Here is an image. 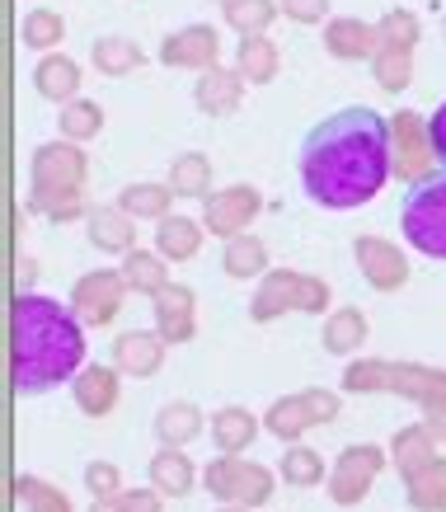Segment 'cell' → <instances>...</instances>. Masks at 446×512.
Here are the masks:
<instances>
[{
    "label": "cell",
    "mask_w": 446,
    "mask_h": 512,
    "mask_svg": "<svg viewBox=\"0 0 446 512\" xmlns=\"http://www.w3.org/2000/svg\"><path fill=\"white\" fill-rule=\"evenodd\" d=\"M10 353H15V367H10L15 395H47L85 372V325L71 306L52 296H15Z\"/></svg>",
    "instance_id": "7a4b0ae2"
},
{
    "label": "cell",
    "mask_w": 446,
    "mask_h": 512,
    "mask_svg": "<svg viewBox=\"0 0 446 512\" xmlns=\"http://www.w3.org/2000/svg\"><path fill=\"white\" fill-rule=\"evenodd\" d=\"M442 38H446V15H442Z\"/></svg>",
    "instance_id": "11a10c76"
},
{
    "label": "cell",
    "mask_w": 446,
    "mask_h": 512,
    "mask_svg": "<svg viewBox=\"0 0 446 512\" xmlns=\"http://www.w3.org/2000/svg\"><path fill=\"white\" fill-rule=\"evenodd\" d=\"M123 282H127V292H137V296H160L165 287H170V268H165V259L155 254V249H132L123 259Z\"/></svg>",
    "instance_id": "4316f807"
},
{
    "label": "cell",
    "mask_w": 446,
    "mask_h": 512,
    "mask_svg": "<svg viewBox=\"0 0 446 512\" xmlns=\"http://www.w3.org/2000/svg\"><path fill=\"white\" fill-rule=\"evenodd\" d=\"M85 226H90V245L99 254H123L127 259L137 249V221L127 217L123 207H94Z\"/></svg>",
    "instance_id": "ac0fdd59"
},
{
    "label": "cell",
    "mask_w": 446,
    "mask_h": 512,
    "mask_svg": "<svg viewBox=\"0 0 446 512\" xmlns=\"http://www.w3.org/2000/svg\"><path fill=\"white\" fill-rule=\"evenodd\" d=\"M19 296H29L33 292V282H38V264H33V259H19Z\"/></svg>",
    "instance_id": "681fc988"
},
{
    "label": "cell",
    "mask_w": 446,
    "mask_h": 512,
    "mask_svg": "<svg viewBox=\"0 0 446 512\" xmlns=\"http://www.w3.org/2000/svg\"><path fill=\"white\" fill-rule=\"evenodd\" d=\"M202 409L193 400H170L160 404V414H155V437H160V447H174L184 451L193 437H202Z\"/></svg>",
    "instance_id": "7402d4cb"
},
{
    "label": "cell",
    "mask_w": 446,
    "mask_h": 512,
    "mask_svg": "<svg viewBox=\"0 0 446 512\" xmlns=\"http://www.w3.org/2000/svg\"><path fill=\"white\" fill-rule=\"evenodd\" d=\"M343 390H348V395H376V390H390V362H385V357H357V362H348Z\"/></svg>",
    "instance_id": "60d3db41"
},
{
    "label": "cell",
    "mask_w": 446,
    "mask_h": 512,
    "mask_svg": "<svg viewBox=\"0 0 446 512\" xmlns=\"http://www.w3.org/2000/svg\"><path fill=\"white\" fill-rule=\"evenodd\" d=\"M90 62L99 76H132V71H141L146 66V52H141L132 38H99V43L90 47Z\"/></svg>",
    "instance_id": "1f68e13d"
},
{
    "label": "cell",
    "mask_w": 446,
    "mask_h": 512,
    "mask_svg": "<svg viewBox=\"0 0 446 512\" xmlns=\"http://www.w3.org/2000/svg\"><path fill=\"white\" fill-rule=\"evenodd\" d=\"M202 226L193 217H165L155 226V254L165 259V264H188L193 254L202 249Z\"/></svg>",
    "instance_id": "d4e9b609"
},
{
    "label": "cell",
    "mask_w": 446,
    "mask_h": 512,
    "mask_svg": "<svg viewBox=\"0 0 446 512\" xmlns=\"http://www.w3.org/2000/svg\"><path fill=\"white\" fill-rule=\"evenodd\" d=\"M118 508L123 512H160L165 508V494H155V489H123V494H118Z\"/></svg>",
    "instance_id": "7dc6e473"
},
{
    "label": "cell",
    "mask_w": 446,
    "mask_h": 512,
    "mask_svg": "<svg viewBox=\"0 0 446 512\" xmlns=\"http://www.w3.org/2000/svg\"><path fill=\"white\" fill-rule=\"evenodd\" d=\"M277 475H282V484H292V489H315V484H329L324 456H320L315 447H306V442H296V447H287V456H282V466H277Z\"/></svg>",
    "instance_id": "d6a6232c"
},
{
    "label": "cell",
    "mask_w": 446,
    "mask_h": 512,
    "mask_svg": "<svg viewBox=\"0 0 446 512\" xmlns=\"http://www.w3.org/2000/svg\"><path fill=\"white\" fill-rule=\"evenodd\" d=\"M85 174H90V160L76 141H43L29 160V207L43 212L47 221L90 217L94 207H85Z\"/></svg>",
    "instance_id": "3957f363"
},
{
    "label": "cell",
    "mask_w": 446,
    "mask_h": 512,
    "mask_svg": "<svg viewBox=\"0 0 446 512\" xmlns=\"http://www.w3.org/2000/svg\"><path fill=\"white\" fill-rule=\"evenodd\" d=\"M212 5H221V10H231V5H235V0H212Z\"/></svg>",
    "instance_id": "f5cc1de1"
},
{
    "label": "cell",
    "mask_w": 446,
    "mask_h": 512,
    "mask_svg": "<svg viewBox=\"0 0 446 512\" xmlns=\"http://www.w3.org/2000/svg\"><path fill=\"white\" fill-rule=\"evenodd\" d=\"M170 202H174V188L170 184H127L118 193V207H123L132 221H160L170 217Z\"/></svg>",
    "instance_id": "f1b7e54d"
},
{
    "label": "cell",
    "mask_w": 446,
    "mask_h": 512,
    "mask_svg": "<svg viewBox=\"0 0 446 512\" xmlns=\"http://www.w3.org/2000/svg\"><path fill=\"white\" fill-rule=\"evenodd\" d=\"M277 5L296 24H324V15H329V0H277Z\"/></svg>",
    "instance_id": "bcb514c9"
},
{
    "label": "cell",
    "mask_w": 446,
    "mask_h": 512,
    "mask_svg": "<svg viewBox=\"0 0 446 512\" xmlns=\"http://www.w3.org/2000/svg\"><path fill=\"white\" fill-rule=\"evenodd\" d=\"M221 512H249V508H221Z\"/></svg>",
    "instance_id": "db71d44e"
},
{
    "label": "cell",
    "mask_w": 446,
    "mask_h": 512,
    "mask_svg": "<svg viewBox=\"0 0 446 512\" xmlns=\"http://www.w3.org/2000/svg\"><path fill=\"white\" fill-rule=\"evenodd\" d=\"M263 212V193L254 184H231L212 193V198H202V226L221 240H235V235L249 231V221Z\"/></svg>",
    "instance_id": "ba28073f"
},
{
    "label": "cell",
    "mask_w": 446,
    "mask_h": 512,
    "mask_svg": "<svg viewBox=\"0 0 446 512\" xmlns=\"http://www.w3.org/2000/svg\"><path fill=\"white\" fill-rule=\"evenodd\" d=\"M57 127H62V141H90L104 132V109L94 104V99H76V104H66L62 118H57Z\"/></svg>",
    "instance_id": "ab89813d"
},
{
    "label": "cell",
    "mask_w": 446,
    "mask_h": 512,
    "mask_svg": "<svg viewBox=\"0 0 446 512\" xmlns=\"http://www.w3.org/2000/svg\"><path fill=\"white\" fill-rule=\"evenodd\" d=\"M245 99V76L235 66H212L202 71L198 85H193V104H198L207 118H231Z\"/></svg>",
    "instance_id": "2e32d148"
},
{
    "label": "cell",
    "mask_w": 446,
    "mask_h": 512,
    "mask_svg": "<svg viewBox=\"0 0 446 512\" xmlns=\"http://www.w3.org/2000/svg\"><path fill=\"white\" fill-rule=\"evenodd\" d=\"M263 428L277 437V442H287V447H296L301 437L315 428L306 414V400L301 395H277L273 404H268V414H263Z\"/></svg>",
    "instance_id": "83f0119b"
},
{
    "label": "cell",
    "mask_w": 446,
    "mask_h": 512,
    "mask_svg": "<svg viewBox=\"0 0 446 512\" xmlns=\"http://www.w3.org/2000/svg\"><path fill=\"white\" fill-rule=\"evenodd\" d=\"M400 231L418 254L446 259V174H432L428 184H418L404 193Z\"/></svg>",
    "instance_id": "277c9868"
},
{
    "label": "cell",
    "mask_w": 446,
    "mask_h": 512,
    "mask_svg": "<svg viewBox=\"0 0 446 512\" xmlns=\"http://www.w3.org/2000/svg\"><path fill=\"white\" fill-rule=\"evenodd\" d=\"M390 174L400 184L418 188L437 174V151H432V127L418 109H400L390 118Z\"/></svg>",
    "instance_id": "5b68a950"
},
{
    "label": "cell",
    "mask_w": 446,
    "mask_h": 512,
    "mask_svg": "<svg viewBox=\"0 0 446 512\" xmlns=\"http://www.w3.org/2000/svg\"><path fill=\"white\" fill-rule=\"evenodd\" d=\"M235 466H240V456H212L207 470H202L207 494H212L216 503H226V508H231V498H235Z\"/></svg>",
    "instance_id": "7bdbcfd3"
},
{
    "label": "cell",
    "mask_w": 446,
    "mask_h": 512,
    "mask_svg": "<svg viewBox=\"0 0 446 512\" xmlns=\"http://www.w3.org/2000/svg\"><path fill=\"white\" fill-rule=\"evenodd\" d=\"M306 306V273H296V268H268L259 278V292L249 301V320L254 325H268L277 315L287 311H301Z\"/></svg>",
    "instance_id": "8fae6325"
},
{
    "label": "cell",
    "mask_w": 446,
    "mask_h": 512,
    "mask_svg": "<svg viewBox=\"0 0 446 512\" xmlns=\"http://www.w3.org/2000/svg\"><path fill=\"white\" fill-rule=\"evenodd\" d=\"M165 184L174 188V198H212V160L202 151H184L174 156L170 179Z\"/></svg>",
    "instance_id": "f546056e"
},
{
    "label": "cell",
    "mask_w": 446,
    "mask_h": 512,
    "mask_svg": "<svg viewBox=\"0 0 446 512\" xmlns=\"http://www.w3.org/2000/svg\"><path fill=\"white\" fill-rule=\"evenodd\" d=\"M423 423H428V433L437 437V442H446V409H442V414H428Z\"/></svg>",
    "instance_id": "f907efd6"
},
{
    "label": "cell",
    "mask_w": 446,
    "mask_h": 512,
    "mask_svg": "<svg viewBox=\"0 0 446 512\" xmlns=\"http://www.w3.org/2000/svg\"><path fill=\"white\" fill-rule=\"evenodd\" d=\"M353 259H357V268H362V278H367L376 292H400L404 282H409V259H404V249L381 240V235H357Z\"/></svg>",
    "instance_id": "30bf717a"
},
{
    "label": "cell",
    "mask_w": 446,
    "mask_h": 512,
    "mask_svg": "<svg viewBox=\"0 0 446 512\" xmlns=\"http://www.w3.org/2000/svg\"><path fill=\"white\" fill-rule=\"evenodd\" d=\"M404 498L414 512H446V461H432L428 470H418L404 480Z\"/></svg>",
    "instance_id": "836d02e7"
},
{
    "label": "cell",
    "mask_w": 446,
    "mask_h": 512,
    "mask_svg": "<svg viewBox=\"0 0 446 512\" xmlns=\"http://www.w3.org/2000/svg\"><path fill=\"white\" fill-rule=\"evenodd\" d=\"M324 52L339 57V62H362V57H376L381 52V33L376 24H362V19L343 15V19H329L324 24Z\"/></svg>",
    "instance_id": "e0dca14e"
},
{
    "label": "cell",
    "mask_w": 446,
    "mask_h": 512,
    "mask_svg": "<svg viewBox=\"0 0 446 512\" xmlns=\"http://www.w3.org/2000/svg\"><path fill=\"white\" fill-rule=\"evenodd\" d=\"M437 461V437L428 433V423H404L400 433L390 437V466L400 470V480L428 470Z\"/></svg>",
    "instance_id": "d6986e66"
},
{
    "label": "cell",
    "mask_w": 446,
    "mask_h": 512,
    "mask_svg": "<svg viewBox=\"0 0 446 512\" xmlns=\"http://www.w3.org/2000/svg\"><path fill=\"white\" fill-rule=\"evenodd\" d=\"M90 512H123V508H118V498H108V503H90Z\"/></svg>",
    "instance_id": "816d5d0a"
},
{
    "label": "cell",
    "mask_w": 446,
    "mask_h": 512,
    "mask_svg": "<svg viewBox=\"0 0 446 512\" xmlns=\"http://www.w3.org/2000/svg\"><path fill=\"white\" fill-rule=\"evenodd\" d=\"M193 484H198V470H193V461H188L184 451L160 447L151 456V489H155V494L188 498V494H193Z\"/></svg>",
    "instance_id": "603a6c76"
},
{
    "label": "cell",
    "mask_w": 446,
    "mask_h": 512,
    "mask_svg": "<svg viewBox=\"0 0 446 512\" xmlns=\"http://www.w3.org/2000/svg\"><path fill=\"white\" fill-rule=\"evenodd\" d=\"M442 461H446V456H442Z\"/></svg>",
    "instance_id": "9f6ffc18"
},
{
    "label": "cell",
    "mask_w": 446,
    "mask_h": 512,
    "mask_svg": "<svg viewBox=\"0 0 446 512\" xmlns=\"http://www.w3.org/2000/svg\"><path fill=\"white\" fill-rule=\"evenodd\" d=\"M371 339V325H367V315L357 311V306H339V311H329V320H324V353H334V357H348L357 353L362 343Z\"/></svg>",
    "instance_id": "cb8c5ba5"
},
{
    "label": "cell",
    "mask_w": 446,
    "mask_h": 512,
    "mask_svg": "<svg viewBox=\"0 0 446 512\" xmlns=\"http://www.w3.org/2000/svg\"><path fill=\"white\" fill-rule=\"evenodd\" d=\"M85 489L94 494V503H108V498L123 494V475H118L113 461H90L85 466Z\"/></svg>",
    "instance_id": "ee69618b"
},
{
    "label": "cell",
    "mask_w": 446,
    "mask_h": 512,
    "mask_svg": "<svg viewBox=\"0 0 446 512\" xmlns=\"http://www.w3.org/2000/svg\"><path fill=\"white\" fill-rule=\"evenodd\" d=\"M15 494H19V503H24V512H71V498L52 480H43V475H19Z\"/></svg>",
    "instance_id": "f35d334b"
},
{
    "label": "cell",
    "mask_w": 446,
    "mask_h": 512,
    "mask_svg": "<svg viewBox=\"0 0 446 512\" xmlns=\"http://www.w3.org/2000/svg\"><path fill=\"white\" fill-rule=\"evenodd\" d=\"M428 127H432V151H437V165L446 170V99L437 104V113L428 118Z\"/></svg>",
    "instance_id": "c3c4849f"
},
{
    "label": "cell",
    "mask_w": 446,
    "mask_h": 512,
    "mask_svg": "<svg viewBox=\"0 0 446 512\" xmlns=\"http://www.w3.org/2000/svg\"><path fill=\"white\" fill-rule=\"evenodd\" d=\"M221 268L231 273L235 282H249V278H263L268 273V245H263L259 235H235L226 240V254H221Z\"/></svg>",
    "instance_id": "4dcf8cb0"
},
{
    "label": "cell",
    "mask_w": 446,
    "mask_h": 512,
    "mask_svg": "<svg viewBox=\"0 0 446 512\" xmlns=\"http://www.w3.org/2000/svg\"><path fill=\"white\" fill-rule=\"evenodd\" d=\"M118 395H123V372L118 367H99L90 362L85 372L71 381V400H76L80 414H90V419H104L118 409Z\"/></svg>",
    "instance_id": "9a60e30c"
},
{
    "label": "cell",
    "mask_w": 446,
    "mask_h": 512,
    "mask_svg": "<svg viewBox=\"0 0 446 512\" xmlns=\"http://www.w3.org/2000/svg\"><path fill=\"white\" fill-rule=\"evenodd\" d=\"M390 179V118L367 104L329 113L301 141V188L315 207L353 212Z\"/></svg>",
    "instance_id": "6da1fadb"
},
{
    "label": "cell",
    "mask_w": 446,
    "mask_h": 512,
    "mask_svg": "<svg viewBox=\"0 0 446 512\" xmlns=\"http://www.w3.org/2000/svg\"><path fill=\"white\" fill-rule=\"evenodd\" d=\"M160 62L174 66V71H198L202 76V71L221 66V33L212 24H184L160 43Z\"/></svg>",
    "instance_id": "9c48e42d"
},
{
    "label": "cell",
    "mask_w": 446,
    "mask_h": 512,
    "mask_svg": "<svg viewBox=\"0 0 446 512\" xmlns=\"http://www.w3.org/2000/svg\"><path fill=\"white\" fill-rule=\"evenodd\" d=\"M165 348H170V343L160 339L155 329H127V334H118V343H113V367L123 376L146 381V376H155L165 367Z\"/></svg>",
    "instance_id": "5bb4252c"
},
{
    "label": "cell",
    "mask_w": 446,
    "mask_h": 512,
    "mask_svg": "<svg viewBox=\"0 0 446 512\" xmlns=\"http://www.w3.org/2000/svg\"><path fill=\"white\" fill-rule=\"evenodd\" d=\"M155 334L165 343H188L198 334V296L184 282H170L165 292L155 296Z\"/></svg>",
    "instance_id": "4fadbf2b"
},
{
    "label": "cell",
    "mask_w": 446,
    "mask_h": 512,
    "mask_svg": "<svg viewBox=\"0 0 446 512\" xmlns=\"http://www.w3.org/2000/svg\"><path fill=\"white\" fill-rule=\"evenodd\" d=\"M235 71L249 80V85H268V80H277V71H282V52H277V43L263 33V38H240V47H235Z\"/></svg>",
    "instance_id": "484cf974"
},
{
    "label": "cell",
    "mask_w": 446,
    "mask_h": 512,
    "mask_svg": "<svg viewBox=\"0 0 446 512\" xmlns=\"http://www.w3.org/2000/svg\"><path fill=\"white\" fill-rule=\"evenodd\" d=\"M376 33H381V47H395V52H414V47H418V33H423V24H418L414 10H385L381 24H376Z\"/></svg>",
    "instance_id": "b9f144b4"
},
{
    "label": "cell",
    "mask_w": 446,
    "mask_h": 512,
    "mask_svg": "<svg viewBox=\"0 0 446 512\" xmlns=\"http://www.w3.org/2000/svg\"><path fill=\"white\" fill-rule=\"evenodd\" d=\"M123 296H127L123 268H94V273L76 278V287H71V311L80 315V325L104 329V325H113V320H118V311H123Z\"/></svg>",
    "instance_id": "52a82bcc"
},
{
    "label": "cell",
    "mask_w": 446,
    "mask_h": 512,
    "mask_svg": "<svg viewBox=\"0 0 446 512\" xmlns=\"http://www.w3.org/2000/svg\"><path fill=\"white\" fill-rule=\"evenodd\" d=\"M301 400H306V414L310 423L320 428V423H334L343 414V400H339V390H324V386H310L301 390Z\"/></svg>",
    "instance_id": "f6af8a7d"
},
{
    "label": "cell",
    "mask_w": 446,
    "mask_h": 512,
    "mask_svg": "<svg viewBox=\"0 0 446 512\" xmlns=\"http://www.w3.org/2000/svg\"><path fill=\"white\" fill-rule=\"evenodd\" d=\"M390 395L414 400L428 414L446 409V367H423V362H390Z\"/></svg>",
    "instance_id": "7c38bea8"
},
{
    "label": "cell",
    "mask_w": 446,
    "mask_h": 512,
    "mask_svg": "<svg viewBox=\"0 0 446 512\" xmlns=\"http://www.w3.org/2000/svg\"><path fill=\"white\" fill-rule=\"evenodd\" d=\"M371 80L381 85L385 94H400L409 80H414V52H395V47H381L371 57Z\"/></svg>",
    "instance_id": "74e56055"
},
{
    "label": "cell",
    "mask_w": 446,
    "mask_h": 512,
    "mask_svg": "<svg viewBox=\"0 0 446 512\" xmlns=\"http://www.w3.org/2000/svg\"><path fill=\"white\" fill-rule=\"evenodd\" d=\"M277 15H282L277 0H235L231 10H226V24H231L240 38H263V33L273 29Z\"/></svg>",
    "instance_id": "d590c367"
},
{
    "label": "cell",
    "mask_w": 446,
    "mask_h": 512,
    "mask_svg": "<svg viewBox=\"0 0 446 512\" xmlns=\"http://www.w3.org/2000/svg\"><path fill=\"white\" fill-rule=\"evenodd\" d=\"M33 90L52 99V104H76L80 99V66L66 57V52H47L43 62L33 66Z\"/></svg>",
    "instance_id": "ffe728a7"
},
{
    "label": "cell",
    "mask_w": 446,
    "mask_h": 512,
    "mask_svg": "<svg viewBox=\"0 0 446 512\" xmlns=\"http://www.w3.org/2000/svg\"><path fill=\"white\" fill-rule=\"evenodd\" d=\"M273 484H277L273 470L240 456V466H235V498H231V508H249V512L263 508V503L273 498Z\"/></svg>",
    "instance_id": "e575fe53"
},
{
    "label": "cell",
    "mask_w": 446,
    "mask_h": 512,
    "mask_svg": "<svg viewBox=\"0 0 446 512\" xmlns=\"http://www.w3.org/2000/svg\"><path fill=\"white\" fill-rule=\"evenodd\" d=\"M259 437V414H249L245 404H226L212 414V447L221 456H240L249 451V442Z\"/></svg>",
    "instance_id": "44dd1931"
},
{
    "label": "cell",
    "mask_w": 446,
    "mask_h": 512,
    "mask_svg": "<svg viewBox=\"0 0 446 512\" xmlns=\"http://www.w3.org/2000/svg\"><path fill=\"white\" fill-rule=\"evenodd\" d=\"M19 38H24V47H33V52H52V47L66 38V19L57 15V10L38 5V10H29V15H24Z\"/></svg>",
    "instance_id": "8d00e7d4"
},
{
    "label": "cell",
    "mask_w": 446,
    "mask_h": 512,
    "mask_svg": "<svg viewBox=\"0 0 446 512\" xmlns=\"http://www.w3.org/2000/svg\"><path fill=\"white\" fill-rule=\"evenodd\" d=\"M390 466V451L376 447V442H353L334 456L329 466V498L339 508H357L362 498L371 494V484L381 480V470Z\"/></svg>",
    "instance_id": "8992f818"
}]
</instances>
